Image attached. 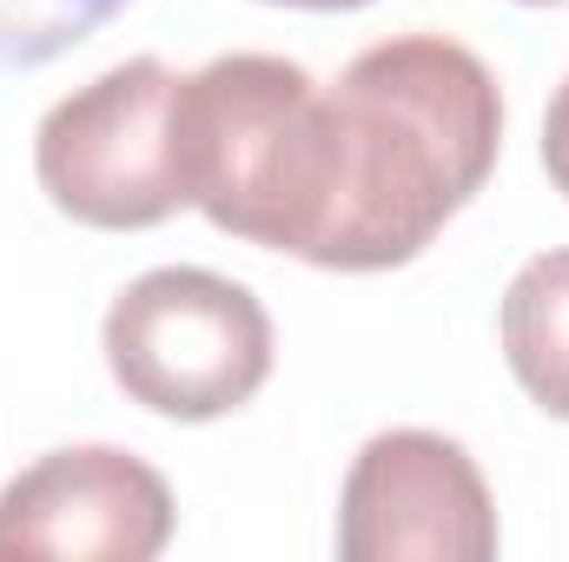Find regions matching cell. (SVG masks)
<instances>
[{
	"instance_id": "8fae6325",
	"label": "cell",
	"mask_w": 569,
	"mask_h": 562,
	"mask_svg": "<svg viewBox=\"0 0 569 562\" xmlns=\"http://www.w3.org/2000/svg\"><path fill=\"white\" fill-rule=\"evenodd\" d=\"M517 7H557V0H517Z\"/></svg>"
},
{
	"instance_id": "8992f818",
	"label": "cell",
	"mask_w": 569,
	"mask_h": 562,
	"mask_svg": "<svg viewBox=\"0 0 569 562\" xmlns=\"http://www.w3.org/2000/svg\"><path fill=\"white\" fill-rule=\"evenodd\" d=\"M172 523L166 476L113 443L47 450L0 490V556L152 562L172 543Z\"/></svg>"
},
{
	"instance_id": "5b68a950",
	"label": "cell",
	"mask_w": 569,
	"mask_h": 562,
	"mask_svg": "<svg viewBox=\"0 0 569 562\" xmlns=\"http://www.w3.org/2000/svg\"><path fill=\"white\" fill-rule=\"evenodd\" d=\"M497 496L477 456L443 430H378L338 496L345 562H490Z\"/></svg>"
},
{
	"instance_id": "277c9868",
	"label": "cell",
	"mask_w": 569,
	"mask_h": 562,
	"mask_svg": "<svg viewBox=\"0 0 569 562\" xmlns=\"http://www.w3.org/2000/svg\"><path fill=\"white\" fill-rule=\"evenodd\" d=\"M172 87L179 73L140 53L47 107L33 133V179L60 219L93 232H152L186 212Z\"/></svg>"
},
{
	"instance_id": "52a82bcc",
	"label": "cell",
	"mask_w": 569,
	"mask_h": 562,
	"mask_svg": "<svg viewBox=\"0 0 569 562\" xmlns=\"http://www.w3.org/2000/svg\"><path fill=\"white\" fill-rule=\"evenodd\" d=\"M497 331H503V364L523 384V398L543 418L569 423V245L537 252L510 279Z\"/></svg>"
},
{
	"instance_id": "9c48e42d",
	"label": "cell",
	"mask_w": 569,
	"mask_h": 562,
	"mask_svg": "<svg viewBox=\"0 0 569 562\" xmlns=\"http://www.w3.org/2000/svg\"><path fill=\"white\" fill-rule=\"evenodd\" d=\"M543 172L569 199V80L550 93V113H543Z\"/></svg>"
},
{
	"instance_id": "7a4b0ae2",
	"label": "cell",
	"mask_w": 569,
	"mask_h": 562,
	"mask_svg": "<svg viewBox=\"0 0 569 562\" xmlns=\"http://www.w3.org/2000/svg\"><path fill=\"white\" fill-rule=\"evenodd\" d=\"M172 152L186 205L219 232L305 259L331 205L325 87L279 53H219L172 87Z\"/></svg>"
},
{
	"instance_id": "ba28073f",
	"label": "cell",
	"mask_w": 569,
	"mask_h": 562,
	"mask_svg": "<svg viewBox=\"0 0 569 562\" xmlns=\"http://www.w3.org/2000/svg\"><path fill=\"white\" fill-rule=\"evenodd\" d=\"M133 0H0V73H33L93 40Z\"/></svg>"
},
{
	"instance_id": "3957f363",
	"label": "cell",
	"mask_w": 569,
	"mask_h": 562,
	"mask_svg": "<svg viewBox=\"0 0 569 562\" xmlns=\"http://www.w3.org/2000/svg\"><path fill=\"white\" fill-rule=\"evenodd\" d=\"M113 384L172 423H212L246 411L279 358L272 318L252 284L206 265H159L133 279L100 324Z\"/></svg>"
},
{
	"instance_id": "6da1fadb",
	"label": "cell",
	"mask_w": 569,
	"mask_h": 562,
	"mask_svg": "<svg viewBox=\"0 0 569 562\" xmlns=\"http://www.w3.org/2000/svg\"><path fill=\"white\" fill-rule=\"evenodd\" d=\"M331 120V205L305 265L398 272L483 192L503 152V87L450 33H398L365 47L338 87Z\"/></svg>"
},
{
	"instance_id": "30bf717a",
	"label": "cell",
	"mask_w": 569,
	"mask_h": 562,
	"mask_svg": "<svg viewBox=\"0 0 569 562\" xmlns=\"http://www.w3.org/2000/svg\"><path fill=\"white\" fill-rule=\"evenodd\" d=\"M266 7H298V13H351V7H371V0H266Z\"/></svg>"
}]
</instances>
